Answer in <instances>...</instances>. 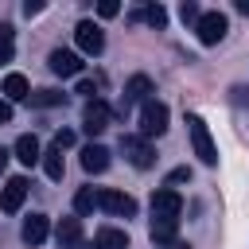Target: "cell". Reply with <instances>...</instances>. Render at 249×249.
<instances>
[{"label":"cell","instance_id":"obj_2","mask_svg":"<svg viewBox=\"0 0 249 249\" xmlns=\"http://www.w3.org/2000/svg\"><path fill=\"white\" fill-rule=\"evenodd\" d=\"M167 117H171V113H167L163 101H156V97L144 101V109H140V136H144V140L163 136V132H167Z\"/></svg>","mask_w":249,"mask_h":249},{"label":"cell","instance_id":"obj_23","mask_svg":"<svg viewBox=\"0 0 249 249\" xmlns=\"http://www.w3.org/2000/svg\"><path fill=\"white\" fill-rule=\"evenodd\" d=\"M12 54H16V31L4 23L0 27V62H12Z\"/></svg>","mask_w":249,"mask_h":249},{"label":"cell","instance_id":"obj_28","mask_svg":"<svg viewBox=\"0 0 249 249\" xmlns=\"http://www.w3.org/2000/svg\"><path fill=\"white\" fill-rule=\"evenodd\" d=\"M23 12H27V16H39V12H43V0H27Z\"/></svg>","mask_w":249,"mask_h":249},{"label":"cell","instance_id":"obj_20","mask_svg":"<svg viewBox=\"0 0 249 249\" xmlns=\"http://www.w3.org/2000/svg\"><path fill=\"white\" fill-rule=\"evenodd\" d=\"M175 230H179V222H152L148 226V233H152L156 245H171L175 241Z\"/></svg>","mask_w":249,"mask_h":249},{"label":"cell","instance_id":"obj_1","mask_svg":"<svg viewBox=\"0 0 249 249\" xmlns=\"http://www.w3.org/2000/svg\"><path fill=\"white\" fill-rule=\"evenodd\" d=\"M187 132H191L195 156H198L206 167H214V163H218V148H214V136H210V128H206V121H202L198 113H191V117H187Z\"/></svg>","mask_w":249,"mask_h":249},{"label":"cell","instance_id":"obj_9","mask_svg":"<svg viewBox=\"0 0 249 249\" xmlns=\"http://www.w3.org/2000/svg\"><path fill=\"white\" fill-rule=\"evenodd\" d=\"M74 39H78V51H86V54H101V51H105V35H101V27L89 23V19H82V23L74 27Z\"/></svg>","mask_w":249,"mask_h":249},{"label":"cell","instance_id":"obj_34","mask_svg":"<svg viewBox=\"0 0 249 249\" xmlns=\"http://www.w3.org/2000/svg\"><path fill=\"white\" fill-rule=\"evenodd\" d=\"M78 249H93V241H78Z\"/></svg>","mask_w":249,"mask_h":249},{"label":"cell","instance_id":"obj_21","mask_svg":"<svg viewBox=\"0 0 249 249\" xmlns=\"http://www.w3.org/2000/svg\"><path fill=\"white\" fill-rule=\"evenodd\" d=\"M93 206H97V191L93 187H82L78 195H74V214L82 218V214H93Z\"/></svg>","mask_w":249,"mask_h":249},{"label":"cell","instance_id":"obj_16","mask_svg":"<svg viewBox=\"0 0 249 249\" xmlns=\"http://www.w3.org/2000/svg\"><path fill=\"white\" fill-rule=\"evenodd\" d=\"M93 249H128V233L113 230V226H101L97 237H93Z\"/></svg>","mask_w":249,"mask_h":249},{"label":"cell","instance_id":"obj_32","mask_svg":"<svg viewBox=\"0 0 249 249\" xmlns=\"http://www.w3.org/2000/svg\"><path fill=\"white\" fill-rule=\"evenodd\" d=\"M167 249H191V245H187V241H179V237H175V241H171V245H167Z\"/></svg>","mask_w":249,"mask_h":249},{"label":"cell","instance_id":"obj_26","mask_svg":"<svg viewBox=\"0 0 249 249\" xmlns=\"http://www.w3.org/2000/svg\"><path fill=\"white\" fill-rule=\"evenodd\" d=\"M70 144H74V132L70 128H58L54 132V148H70Z\"/></svg>","mask_w":249,"mask_h":249},{"label":"cell","instance_id":"obj_19","mask_svg":"<svg viewBox=\"0 0 249 249\" xmlns=\"http://www.w3.org/2000/svg\"><path fill=\"white\" fill-rule=\"evenodd\" d=\"M27 101L35 109H54V105H66V93H58V89H35Z\"/></svg>","mask_w":249,"mask_h":249},{"label":"cell","instance_id":"obj_17","mask_svg":"<svg viewBox=\"0 0 249 249\" xmlns=\"http://www.w3.org/2000/svg\"><path fill=\"white\" fill-rule=\"evenodd\" d=\"M27 97H31V86H27V78L12 70V74L4 78V101H27Z\"/></svg>","mask_w":249,"mask_h":249},{"label":"cell","instance_id":"obj_8","mask_svg":"<svg viewBox=\"0 0 249 249\" xmlns=\"http://www.w3.org/2000/svg\"><path fill=\"white\" fill-rule=\"evenodd\" d=\"M121 148H124L128 163L140 167V171H148V167L156 163V152H152V144H148L144 136H121Z\"/></svg>","mask_w":249,"mask_h":249},{"label":"cell","instance_id":"obj_15","mask_svg":"<svg viewBox=\"0 0 249 249\" xmlns=\"http://www.w3.org/2000/svg\"><path fill=\"white\" fill-rule=\"evenodd\" d=\"M16 160H19V163H27V167L43 160V148H39V140H35L31 132H23V136L16 140Z\"/></svg>","mask_w":249,"mask_h":249},{"label":"cell","instance_id":"obj_31","mask_svg":"<svg viewBox=\"0 0 249 249\" xmlns=\"http://www.w3.org/2000/svg\"><path fill=\"white\" fill-rule=\"evenodd\" d=\"M8 156H12V152H4V148H0V175H4V167H8Z\"/></svg>","mask_w":249,"mask_h":249},{"label":"cell","instance_id":"obj_25","mask_svg":"<svg viewBox=\"0 0 249 249\" xmlns=\"http://www.w3.org/2000/svg\"><path fill=\"white\" fill-rule=\"evenodd\" d=\"M97 12H101L105 19H113V16L121 12V4H117V0H101V4H97Z\"/></svg>","mask_w":249,"mask_h":249},{"label":"cell","instance_id":"obj_30","mask_svg":"<svg viewBox=\"0 0 249 249\" xmlns=\"http://www.w3.org/2000/svg\"><path fill=\"white\" fill-rule=\"evenodd\" d=\"M12 121V101H0V124Z\"/></svg>","mask_w":249,"mask_h":249},{"label":"cell","instance_id":"obj_14","mask_svg":"<svg viewBox=\"0 0 249 249\" xmlns=\"http://www.w3.org/2000/svg\"><path fill=\"white\" fill-rule=\"evenodd\" d=\"M82 167H86L89 175H101V171L109 167V148H105V144H89V148H82Z\"/></svg>","mask_w":249,"mask_h":249},{"label":"cell","instance_id":"obj_33","mask_svg":"<svg viewBox=\"0 0 249 249\" xmlns=\"http://www.w3.org/2000/svg\"><path fill=\"white\" fill-rule=\"evenodd\" d=\"M237 12H241V16H249V0H237Z\"/></svg>","mask_w":249,"mask_h":249},{"label":"cell","instance_id":"obj_29","mask_svg":"<svg viewBox=\"0 0 249 249\" xmlns=\"http://www.w3.org/2000/svg\"><path fill=\"white\" fill-rule=\"evenodd\" d=\"M78 93H86V97H89V101H93V97H97V89H93V82H78Z\"/></svg>","mask_w":249,"mask_h":249},{"label":"cell","instance_id":"obj_11","mask_svg":"<svg viewBox=\"0 0 249 249\" xmlns=\"http://www.w3.org/2000/svg\"><path fill=\"white\" fill-rule=\"evenodd\" d=\"M47 66H51L58 78H74V74H82V58H78L74 51H62V47H54V51H51Z\"/></svg>","mask_w":249,"mask_h":249},{"label":"cell","instance_id":"obj_22","mask_svg":"<svg viewBox=\"0 0 249 249\" xmlns=\"http://www.w3.org/2000/svg\"><path fill=\"white\" fill-rule=\"evenodd\" d=\"M136 19H144V23H152V27H167V12H163L160 4H148L144 12H136Z\"/></svg>","mask_w":249,"mask_h":249},{"label":"cell","instance_id":"obj_6","mask_svg":"<svg viewBox=\"0 0 249 249\" xmlns=\"http://www.w3.org/2000/svg\"><path fill=\"white\" fill-rule=\"evenodd\" d=\"M97 206H101L105 214H117V218H132V214H136V198L124 195V191H113V187L97 191Z\"/></svg>","mask_w":249,"mask_h":249},{"label":"cell","instance_id":"obj_5","mask_svg":"<svg viewBox=\"0 0 249 249\" xmlns=\"http://www.w3.org/2000/svg\"><path fill=\"white\" fill-rule=\"evenodd\" d=\"M144 105V101H152V82H148V74H132L128 82H124V93H121V105H117V113L124 117L132 105Z\"/></svg>","mask_w":249,"mask_h":249},{"label":"cell","instance_id":"obj_18","mask_svg":"<svg viewBox=\"0 0 249 249\" xmlns=\"http://www.w3.org/2000/svg\"><path fill=\"white\" fill-rule=\"evenodd\" d=\"M39 163H43L47 179H62V171H66V163H62V148H54V144L43 152V160H39Z\"/></svg>","mask_w":249,"mask_h":249},{"label":"cell","instance_id":"obj_7","mask_svg":"<svg viewBox=\"0 0 249 249\" xmlns=\"http://www.w3.org/2000/svg\"><path fill=\"white\" fill-rule=\"evenodd\" d=\"M109 117H113V109H109L101 97H93V101H86V109H82V128H86L89 136H101V132L109 128Z\"/></svg>","mask_w":249,"mask_h":249},{"label":"cell","instance_id":"obj_12","mask_svg":"<svg viewBox=\"0 0 249 249\" xmlns=\"http://www.w3.org/2000/svg\"><path fill=\"white\" fill-rule=\"evenodd\" d=\"M47 233H51V222H47V214H31L27 222H23V230H19V237H23V245H43L47 241Z\"/></svg>","mask_w":249,"mask_h":249},{"label":"cell","instance_id":"obj_27","mask_svg":"<svg viewBox=\"0 0 249 249\" xmlns=\"http://www.w3.org/2000/svg\"><path fill=\"white\" fill-rule=\"evenodd\" d=\"M183 179H191V171H187V167H175V171L167 175V183H183Z\"/></svg>","mask_w":249,"mask_h":249},{"label":"cell","instance_id":"obj_24","mask_svg":"<svg viewBox=\"0 0 249 249\" xmlns=\"http://www.w3.org/2000/svg\"><path fill=\"white\" fill-rule=\"evenodd\" d=\"M198 16H202V12H198L195 0H183V4H179V19H183V23H198Z\"/></svg>","mask_w":249,"mask_h":249},{"label":"cell","instance_id":"obj_3","mask_svg":"<svg viewBox=\"0 0 249 249\" xmlns=\"http://www.w3.org/2000/svg\"><path fill=\"white\" fill-rule=\"evenodd\" d=\"M179 214H183V198H179V191L160 187V191L152 195V222H179Z\"/></svg>","mask_w":249,"mask_h":249},{"label":"cell","instance_id":"obj_10","mask_svg":"<svg viewBox=\"0 0 249 249\" xmlns=\"http://www.w3.org/2000/svg\"><path fill=\"white\" fill-rule=\"evenodd\" d=\"M27 187H31V183H27L23 175H12V179L4 183V195H0V210H4V214H16V210L23 206V198H27Z\"/></svg>","mask_w":249,"mask_h":249},{"label":"cell","instance_id":"obj_4","mask_svg":"<svg viewBox=\"0 0 249 249\" xmlns=\"http://www.w3.org/2000/svg\"><path fill=\"white\" fill-rule=\"evenodd\" d=\"M195 31H198V43L214 47V43H222V39H226L230 19H226L222 12H202V16H198V23H195Z\"/></svg>","mask_w":249,"mask_h":249},{"label":"cell","instance_id":"obj_13","mask_svg":"<svg viewBox=\"0 0 249 249\" xmlns=\"http://www.w3.org/2000/svg\"><path fill=\"white\" fill-rule=\"evenodd\" d=\"M54 241H58L62 249H78V241H82V222H78V214H74V218H62V222L54 226Z\"/></svg>","mask_w":249,"mask_h":249}]
</instances>
